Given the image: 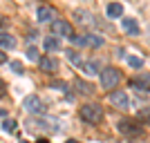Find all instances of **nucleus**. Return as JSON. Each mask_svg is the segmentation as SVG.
Returning <instances> with one entry per match:
<instances>
[{
	"label": "nucleus",
	"mask_w": 150,
	"mask_h": 143,
	"mask_svg": "<svg viewBox=\"0 0 150 143\" xmlns=\"http://www.w3.org/2000/svg\"><path fill=\"white\" fill-rule=\"evenodd\" d=\"M81 118L85 121V123H101L103 121V107L99 105V103H85V105L81 107Z\"/></svg>",
	"instance_id": "obj_1"
},
{
	"label": "nucleus",
	"mask_w": 150,
	"mask_h": 143,
	"mask_svg": "<svg viewBox=\"0 0 150 143\" xmlns=\"http://www.w3.org/2000/svg\"><path fill=\"white\" fill-rule=\"evenodd\" d=\"M121 81V72L117 67H103L101 69V87L103 89H114Z\"/></svg>",
	"instance_id": "obj_2"
},
{
	"label": "nucleus",
	"mask_w": 150,
	"mask_h": 143,
	"mask_svg": "<svg viewBox=\"0 0 150 143\" xmlns=\"http://www.w3.org/2000/svg\"><path fill=\"white\" fill-rule=\"evenodd\" d=\"M119 132L125 134V137H139L144 132V125L134 121V118H121L119 121Z\"/></svg>",
	"instance_id": "obj_3"
},
{
	"label": "nucleus",
	"mask_w": 150,
	"mask_h": 143,
	"mask_svg": "<svg viewBox=\"0 0 150 143\" xmlns=\"http://www.w3.org/2000/svg\"><path fill=\"white\" fill-rule=\"evenodd\" d=\"M23 107H25L27 112L31 114H45V105H43V101L38 99L36 94H29V96H25V101H23Z\"/></svg>",
	"instance_id": "obj_4"
},
{
	"label": "nucleus",
	"mask_w": 150,
	"mask_h": 143,
	"mask_svg": "<svg viewBox=\"0 0 150 143\" xmlns=\"http://www.w3.org/2000/svg\"><path fill=\"white\" fill-rule=\"evenodd\" d=\"M52 34H54V36L72 38V25H69L67 20H54V23H52Z\"/></svg>",
	"instance_id": "obj_5"
},
{
	"label": "nucleus",
	"mask_w": 150,
	"mask_h": 143,
	"mask_svg": "<svg viewBox=\"0 0 150 143\" xmlns=\"http://www.w3.org/2000/svg\"><path fill=\"white\" fill-rule=\"evenodd\" d=\"M110 103H112L114 107H119V110H125V107L130 105L125 92H110Z\"/></svg>",
	"instance_id": "obj_6"
},
{
	"label": "nucleus",
	"mask_w": 150,
	"mask_h": 143,
	"mask_svg": "<svg viewBox=\"0 0 150 143\" xmlns=\"http://www.w3.org/2000/svg\"><path fill=\"white\" fill-rule=\"evenodd\" d=\"M132 87L139 89V92L150 94V74H137V78L132 81Z\"/></svg>",
	"instance_id": "obj_7"
},
{
	"label": "nucleus",
	"mask_w": 150,
	"mask_h": 143,
	"mask_svg": "<svg viewBox=\"0 0 150 143\" xmlns=\"http://www.w3.org/2000/svg\"><path fill=\"white\" fill-rule=\"evenodd\" d=\"M38 65H40V69L47 72V74H52V72H56V69H58V61L54 56H43L40 61H38Z\"/></svg>",
	"instance_id": "obj_8"
},
{
	"label": "nucleus",
	"mask_w": 150,
	"mask_h": 143,
	"mask_svg": "<svg viewBox=\"0 0 150 143\" xmlns=\"http://www.w3.org/2000/svg\"><path fill=\"white\" fill-rule=\"evenodd\" d=\"M52 16H54L52 7H45V5H40V7L36 9V20H38V23H50V20H52Z\"/></svg>",
	"instance_id": "obj_9"
},
{
	"label": "nucleus",
	"mask_w": 150,
	"mask_h": 143,
	"mask_svg": "<svg viewBox=\"0 0 150 143\" xmlns=\"http://www.w3.org/2000/svg\"><path fill=\"white\" fill-rule=\"evenodd\" d=\"M105 13H108V18H123V5L121 2H110Z\"/></svg>",
	"instance_id": "obj_10"
},
{
	"label": "nucleus",
	"mask_w": 150,
	"mask_h": 143,
	"mask_svg": "<svg viewBox=\"0 0 150 143\" xmlns=\"http://www.w3.org/2000/svg\"><path fill=\"white\" fill-rule=\"evenodd\" d=\"M0 49H16V38L11 34H0Z\"/></svg>",
	"instance_id": "obj_11"
},
{
	"label": "nucleus",
	"mask_w": 150,
	"mask_h": 143,
	"mask_svg": "<svg viewBox=\"0 0 150 143\" xmlns=\"http://www.w3.org/2000/svg\"><path fill=\"white\" fill-rule=\"evenodd\" d=\"M121 27H123V31H128V34H132V36L139 34V25H137L134 18H123L121 20Z\"/></svg>",
	"instance_id": "obj_12"
},
{
	"label": "nucleus",
	"mask_w": 150,
	"mask_h": 143,
	"mask_svg": "<svg viewBox=\"0 0 150 143\" xmlns=\"http://www.w3.org/2000/svg\"><path fill=\"white\" fill-rule=\"evenodd\" d=\"M83 72L88 74V78H90V76H101L99 63H94V61H90V63H83Z\"/></svg>",
	"instance_id": "obj_13"
},
{
	"label": "nucleus",
	"mask_w": 150,
	"mask_h": 143,
	"mask_svg": "<svg viewBox=\"0 0 150 143\" xmlns=\"http://www.w3.org/2000/svg\"><path fill=\"white\" fill-rule=\"evenodd\" d=\"M16 128H18L16 118H5V121H2V130H5L7 134H13V132H16Z\"/></svg>",
	"instance_id": "obj_14"
},
{
	"label": "nucleus",
	"mask_w": 150,
	"mask_h": 143,
	"mask_svg": "<svg viewBox=\"0 0 150 143\" xmlns=\"http://www.w3.org/2000/svg\"><path fill=\"white\" fill-rule=\"evenodd\" d=\"M74 18L79 20L81 25H88V23H90V18H92V16H90V13L85 11V9H76V11H74Z\"/></svg>",
	"instance_id": "obj_15"
},
{
	"label": "nucleus",
	"mask_w": 150,
	"mask_h": 143,
	"mask_svg": "<svg viewBox=\"0 0 150 143\" xmlns=\"http://www.w3.org/2000/svg\"><path fill=\"white\" fill-rule=\"evenodd\" d=\"M65 56H67V61L72 63V65H83V63H81V54H79L76 49H67V51H65Z\"/></svg>",
	"instance_id": "obj_16"
},
{
	"label": "nucleus",
	"mask_w": 150,
	"mask_h": 143,
	"mask_svg": "<svg viewBox=\"0 0 150 143\" xmlns=\"http://www.w3.org/2000/svg\"><path fill=\"white\" fill-rule=\"evenodd\" d=\"M128 65H130V67H134V69H141V67H144V58L130 54V56H128Z\"/></svg>",
	"instance_id": "obj_17"
},
{
	"label": "nucleus",
	"mask_w": 150,
	"mask_h": 143,
	"mask_svg": "<svg viewBox=\"0 0 150 143\" xmlns=\"http://www.w3.org/2000/svg\"><path fill=\"white\" fill-rule=\"evenodd\" d=\"M58 47H61V43H58V38H45V49L47 51H56Z\"/></svg>",
	"instance_id": "obj_18"
},
{
	"label": "nucleus",
	"mask_w": 150,
	"mask_h": 143,
	"mask_svg": "<svg viewBox=\"0 0 150 143\" xmlns=\"http://www.w3.org/2000/svg\"><path fill=\"white\" fill-rule=\"evenodd\" d=\"M74 45H79V47H88L90 45V36H72L69 38Z\"/></svg>",
	"instance_id": "obj_19"
},
{
	"label": "nucleus",
	"mask_w": 150,
	"mask_h": 143,
	"mask_svg": "<svg viewBox=\"0 0 150 143\" xmlns=\"http://www.w3.org/2000/svg\"><path fill=\"white\" fill-rule=\"evenodd\" d=\"M74 87L79 89V94H90V92H92V85H88L85 81H76Z\"/></svg>",
	"instance_id": "obj_20"
},
{
	"label": "nucleus",
	"mask_w": 150,
	"mask_h": 143,
	"mask_svg": "<svg viewBox=\"0 0 150 143\" xmlns=\"http://www.w3.org/2000/svg\"><path fill=\"white\" fill-rule=\"evenodd\" d=\"M27 58H29V61H40L43 56H38V49H36V47H29V49H27Z\"/></svg>",
	"instance_id": "obj_21"
},
{
	"label": "nucleus",
	"mask_w": 150,
	"mask_h": 143,
	"mask_svg": "<svg viewBox=\"0 0 150 143\" xmlns=\"http://www.w3.org/2000/svg\"><path fill=\"white\" fill-rule=\"evenodd\" d=\"M139 118H141V123H150V107H144L139 112Z\"/></svg>",
	"instance_id": "obj_22"
},
{
	"label": "nucleus",
	"mask_w": 150,
	"mask_h": 143,
	"mask_svg": "<svg viewBox=\"0 0 150 143\" xmlns=\"http://www.w3.org/2000/svg\"><path fill=\"white\" fill-rule=\"evenodd\" d=\"M9 67H11V72H16V74H23V63L11 61V63H9Z\"/></svg>",
	"instance_id": "obj_23"
},
{
	"label": "nucleus",
	"mask_w": 150,
	"mask_h": 143,
	"mask_svg": "<svg viewBox=\"0 0 150 143\" xmlns=\"http://www.w3.org/2000/svg\"><path fill=\"white\" fill-rule=\"evenodd\" d=\"M0 116H2V121H5V118H7V110H2V107H0Z\"/></svg>",
	"instance_id": "obj_24"
},
{
	"label": "nucleus",
	"mask_w": 150,
	"mask_h": 143,
	"mask_svg": "<svg viewBox=\"0 0 150 143\" xmlns=\"http://www.w3.org/2000/svg\"><path fill=\"white\" fill-rule=\"evenodd\" d=\"M2 94H5V83L0 81V96H2Z\"/></svg>",
	"instance_id": "obj_25"
},
{
	"label": "nucleus",
	"mask_w": 150,
	"mask_h": 143,
	"mask_svg": "<svg viewBox=\"0 0 150 143\" xmlns=\"http://www.w3.org/2000/svg\"><path fill=\"white\" fill-rule=\"evenodd\" d=\"M7 61V56H5V51H0V63H5Z\"/></svg>",
	"instance_id": "obj_26"
},
{
	"label": "nucleus",
	"mask_w": 150,
	"mask_h": 143,
	"mask_svg": "<svg viewBox=\"0 0 150 143\" xmlns=\"http://www.w3.org/2000/svg\"><path fill=\"white\" fill-rule=\"evenodd\" d=\"M65 143H79V141H74V139H69V141H65Z\"/></svg>",
	"instance_id": "obj_27"
},
{
	"label": "nucleus",
	"mask_w": 150,
	"mask_h": 143,
	"mask_svg": "<svg viewBox=\"0 0 150 143\" xmlns=\"http://www.w3.org/2000/svg\"><path fill=\"white\" fill-rule=\"evenodd\" d=\"M38 143H47V141H45V139H40V141H38Z\"/></svg>",
	"instance_id": "obj_28"
},
{
	"label": "nucleus",
	"mask_w": 150,
	"mask_h": 143,
	"mask_svg": "<svg viewBox=\"0 0 150 143\" xmlns=\"http://www.w3.org/2000/svg\"><path fill=\"white\" fill-rule=\"evenodd\" d=\"M20 143H27V141H20Z\"/></svg>",
	"instance_id": "obj_29"
}]
</instances>
